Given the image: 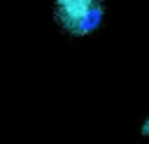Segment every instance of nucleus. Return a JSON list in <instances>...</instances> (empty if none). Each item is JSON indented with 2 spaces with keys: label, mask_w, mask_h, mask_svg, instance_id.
<instances>
[{
  "label": "nucleus",
  "mask_w": 149,
  "mask_h": 144,
  "mask_svg": "<svg viewBox=\"0 0 149 144\" xmlns=\"http://www.w3.org/2000/svg\"><path fill=\"white\" fill-rule=\"evenodd\" d=\"M54 14L58 26L68 35L84 37L100 28L105 16V5L102 0H56Z\"/></svg>",
  "instance_id": "f257e3e1"
}]
</instances>
